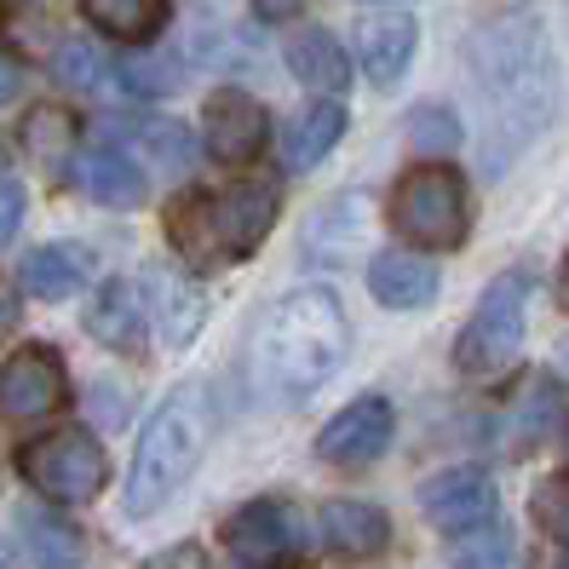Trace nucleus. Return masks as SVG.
<instances>
[{
  "instance_id": "f257e3e1",
  "label": "nucleus",
  "mask_w": 569,
  "mask_h": 569,
  "mask_svg": "<svg viewBox=\"0 0 569 569\" xmlns=\"http://www.w3.org/2000/svg\"><path fill=\"white\" fill-rule=\"evenodd\" d=\"M466 70L478 92V156L500 179L558 116V47L535 7L489 12L466 41Z\"/></svg>"
},
{
  "instance_id": "f03ea898",
  "label": "nucleus",
  "mask_w": 569,
  "mask_h": 569,
  "mask_svg": "<svg viewBox=\"0 0 569 569\" xmlns=\"http://www.w3.org/2000/svg\"><path fill=\"white\" fill-rule=\"evenodd\" d=\"M351 357V317L333 288H293L253 333V386L282 409H299Z\"/></svg>"
},
{
  "instance_id": "7ed1b4c3",
  "label": "nucleus",
  "mask_w": 569,
  "mask_h": 569,
  "mask_svg": "<svg viewBox=\"0 0 569 569\" xmlns=\"http://www.w3.org/2000/svg\"><path fill=\"white\" fill-rule=\"evenodd\" d=\"M277 213H282L277 184H259V179L190 190L167 208V248L179 253L184 271H224V264H242L259 253Z\"/></svg>"
},
{
  "instance_id": "20e7f679",
  "label": "nucleus",
  "mask_w": 569,
  "mask_h": 569,
  "mask_svg": "<svg viewBox=\"0 0 569 569\" xmlns=\"http://www.w3.org/2000/svg\"><path fill=\"white\" fill-rule=\"evenodd\" d=\"M202 449H208V403H202V391L179 386L144 420V438H139L132 466H127L121 512L127 518H156L167 500L190 483L196 466H202Z\"/></svg>"
},
{
  "instance_id": "39448f33",
  "label": "nucleus",
  "mask_w": 569,
  "mask_h": 569,
  "mask_svg": "<svg viewBox=\"0 0 569 569\" xmlns=\"http://www.w3.org/2000/svg\"><path fill=\"white\" fill-rule=\"evenodd\" d=\"M386 219L415 253H455L472 237V196L466 173L449 161H415L386 196Z\"/></svg>"
},
{
  "instance_id": "423d86ee",
  "label": "nucleus",
  "mask_w": 569,
  "mask_h": 569,
  "mask_svg": "<svg viewBox=\"0 0 569 569\" xmlns=\"http://www.w3.org/2000/svg\"><path fill=\"white\" fill-rule=\"evenodd\" d=\"M18 472L36 495H47L52 507H87L110 478V455L87 426H58L47 438H29L18 449Z\"/></svg>"
},
{
  "instance_id": "0eeeda50",
  "label": "nucleus",
  "mask_w": 569,
  "mask_h": 569,
  "mask_svg": "<svg viewBox=\"0 0 569 569\" xmlns=\"http://www.w3.org/2000/svg\"><path fill=\"white\" fill-rule=\"evenodd\" d=\"M523 322H529V271H500L483 293L472 322L455 340V368L472 380H489L500 368H512V357L523 351Z\"/></svg>"
},
{
  "instance_id": "6e6552de",
  "label": "nucleus",
  "mask_w": 569,
  "mask_h": 569,
  "mask_svg": "<svg viewBox=\"0 0 569 569\" xmlns=\"http://www.w3.org/2000/svg\"><path fill=\"white\" fill-rule=\"evenodd\" d=\"M224 547L248 569H293L306 563V518L277 495H259L224 518Z\"/></svg>"
},
{
  "instance_id": "1a4fd4ad",
  "label": "nucleus",
  "mask_w": 569,
  "mask_h": 569,
  "mask_svg": "<svg viewBox=\"0 0 569 569\" xmlns=\"http://www.w3.org/2000/svg\"><path fill=\"white\" fill-rule=\"evenodd\" d=\"M202 144L219 167H253L271 144V116L242 87H213L202 104Z\"/></svg>"
},
{
  "instance_id": "9d476101",
  "label": "nucleus",
  "mask_w": 569,
  "mask_h": 569,
  "mask_svg": "<svg viewBox=\"0 0 569 569\" xmlns=\"http://www.w3.org/2000/svg\"><path fill=\"white\" fill-rule=\"evenodd\" d=\"M70 403V368L52 346H18L0 362V415L7 420H47Z\"/></svg>"
},
{
  "instance_id": "9b49d317",
  "label": "nucleus",
  "mask_w": 569,
  "mask_h": 569,
  "mask_svg": "<svg viewBox=\"0 0 569 569\" xmlns=\"http://www.w3.org/2000/svg\"><path fill=\"white\" fill-rule=\"evenodd\" d=\"M391 431H397V409L386 403L380 391H362V397H351L340 415H328V426L317 431V460L346 466V472L375 466L391 449Z\"/></svg>"
},
{
  "instance_id": "f8f14e48",
  "label": "nucleus",
  "mask_w": 569,
  "mask_h": 569,
  "mask_svg": "<svg viewBox=\"0 0 569 569\" xmlns=\"http://www.w3.org/2000/svg\"><path fill=\"white\" fill-rule=\"evenodd\" d=\"M495 507H500V495H495V478L483 466H449V472L420 483V512L443 535H466L478 523H495Z\"/></svg>"
},
{
  "instance_id": "ddd939ff",
  "label": "nucleus",
  "mask_w": 569,
  "mask_h": 569,
  "mask_svg": "<svg viewBox=\"0 0 569 569\" xmlns=\"http://www.w3.org/2000/svg\"><path fill=\"white\" fill-rule=\"evenodd\" d=\"M368 230H375V202L362 190H340L306 219V259L311 264H351L368 253Z\"/></svg>"
},
{
  "instance_id": "4468645a",
  "label": "nucleus",
  "mask_w": 569,
  "mask_h": 569,
  "mask_svg": "<svg viewBox=\"0 0 569 569\" xmlns=\"http://www.w3.org/2000/svg\"><path fill=\"white\" fill-rule=\"evenodd\" d=\"M415 52H420V23L409 12H375V18L357 23V63L380 92H391L409 76Z\"/></svg>"
},
{
  "instance_id": "2eb2a0df",
  "label": "nucleus",
  "mask_w": 569,
  "mask_h": 569,
  "mask_svg": "<svg viewBox=\"0 0 569 569\" xmlns=\"http://www.w3.org/2000/svg\"><path fill=\"white\" fill-rule=\"evenodd\" d=\"M438 288H443V277L426 253L386 248V253L368 259V293H375V306H386V311H420L438 299Z\"/></svg>"
},
{
  "instance_id": "dca6fc26",
  "label": "nucleus",
  "mask_w": 569,
  "mask_h": 569,
  "mask_svg": "<svg viewBox=\"0 0 569 569\" xmlns=\"http://www.w3.org/2000/svg\"><path fill=\"white\" fill-rule=\"evenodd\" d=\"M317 529H322V547L346 563H368L391 547V518L375 500H328Z\"/></svg>"
},
{
  "instance_id": "f3484780",
  "label": "nucleus",
  "mask_w": 569,
  "mask_h": 569,
  "mask_svg": "<svg viewBox=\"0 0 569 569\" xmlns=\"http://www.w3.org/2000/svg\"><path fill=\"white\" fill-rule=\"evenodd\" d=\"M76 184L92 196L98 208H139L144 202V190H150V179H144V167L132 161L121 144H87V150H76Z\"/></svg>"
},
{
  "instance_id": "a211bd4d",
  "label": "nucleus",
  "mask_w": 569,
  "mask_h": 569,
  "mask_svg": "<svg viewBox=\"0 0 569 569\" xmlns=\"http://www.w3.org/2000/svg\"><path fill=\"white\" fill-rule=\"evenodd\" d=\"M87 333L116 357H139L144 351V288L127 277H110L87 306Z\"/></svg>"
},
{
  "instance_id": "6ab92c4d",
  "label": "nucleus",
  "mask_w": 569,
  "mask_h": 569,
  "mask_svg": "<svg viewBox=\"0 0 569 569\" xmlns=\"http://www.w3.org/2000/svg\"><path fill=\"white\" fill-rule=\"evenodd\" d=\"M282 58H288L293 81L311 87V92H322V98H340V92L351 87V52L333 41L328 29H317V23L293 29L288 47H282Z\"/></svg>"
},
{
  "instance_id": "aec40b11",
  "label": "nucleus",
  "mask_w": 569,
  "mask_h": 569,
  "mask_svg": "<svg viewBox=\"0 0 569 569\" xmlns=\"http://www.w3.org/2000/svg\"><path fill=\"white\" fill-rule=\"evenodd\" d=\"M346 127H351V121H346L340 98H322V92H317L311 104L282 127V156H288V167H293V173H311V167L328 161V150L346 139Z\"/></svg>"
},
{
  "instance_id": "412c9836",
  "label": "nucleus",
  "mask_w": 569,
  "mask_h": 569,
  "mask_svg": "<svg viewBox=\"0 0 569 569\" xmlns=\"http://www.w3.org/2000/svg\"><path fill=\"white\" fill-rule=\"evenodd\" d=\"M81 18L121 47H156L173 23V0H81Z\"/></svg>"
},
{
  "instance_id": "4be33fe9",
  "label": "nucleus",
  "mask_w": 569,
  "mask_h": 569,
  "mask_svg": "<svg viewBox=\"0 0 569 569\" xmlns=\"http://www.w3.org/2000/svg\"><path fill=\"white\" fill-rule=\"evenodd\" d=\"M110 144H132L139 150L132 161L150 167V173H190L196 167V139L179 121H116Z\"/></svg>"
},
{
  "instance_id": "5701e85b",
  "label": "nucleus",
  "mask_w": 569,
  "mask_h": 569,
  "mask_svg": "<svg viewBox=\"0 0 569 569\" xmlns=\"http://www.w3.org/2000/svg\"><path fill=\"white\" fill-rule=\"evenodd\" d=\"M150 293H156V317H161V340L184 351L196 333L208 322V293L190 282V271H156L150 277Z\"/></svg>"
},
{
  "instance_id": "b1692460",
  "label": "nucleus",
  "mask_w": 569,
  "mask_h": 569,
  "mask_svg": "<svg viewBox=\"0 0 569 569\" xmlns=\"http://www.w3.org/2000/svg\"><path fill=\"white\" fill-rule=\"evenodd\" d=\"M23 150H29V161H36L41 173L63 179V173L76 167V150H81L76 116L58 110V104H36V110L23 116Z\"/></svg>"
},
{
  "instance_id": "393cba45",
  "label": "nucleus",
  "mask_w": 569,
  "mask_h": 569,
  "mask_svg": "<svg viewBox=\"0 0 569 569\" xmlns=\"http://www.w3.org/2000/svg\"><path fill=\"white\" fill-rule=\"evenodd\" d=\"M87 248L76 242H47V248H29L23 264H18V282L23 293H36V299H70L81 282H87Z\"/></svg>"
},
{
  "instance_id": "a878e982",
  "label": "nucleus",
  "mask_w": 569,
  "mask_h": 569,
  "mask_svg": "<svg viewBox=\"0 0 569 569\" xmlns=\"http://www.w3.org/2000/svg\"><path fill=\"white\" fill-rule=\"evenodd\" d=\"M18 535L36 569H76L81 563V529L70 518H58L52 507H18Z\"/></svg>"
},
{
  "instance_id": "bb28decb",
  "label": "nucleus",
  "mask_w": 569,
  "mask_h": 569,
  "mask_svg": "<svg viewBox=\"0 0 569 569\" xmlns=\"http://www.w3.org/2000/svg\"><path fill=\"white\" fill-rule=\"evenodd\" d=\"M0 47H12L18 58H52L58 47V23L36 0H7L0 7Z\"/></svg>"
},
{
  "instance_id": "cd10ccee",
  "label": "nucleus",
  "mask_w": 569,
  "mask_h": 569,
  "mask_svg": "<svg viewBox=\"0 0 569 569\" xmlns=\"http://www.w3.org/2000/svg\"><path fill=\"white\" fill-rule=\"evenodd\" d=\"M512 529L507 523H478L466 535H449V569H512Z\"/></svg>"
},
{
  "instance_id": "c85d7f7f",
  "label": "nucleus",
  "mask_w": 569,
  "mask_h": 569,
  "mask_svg": "<svg viewBox=\"0 0 569 569\" xmlns=\"http://www.w3.org/2000/svg\"><path fill=\"white\" fill-rule=\"evenodd\" d=\"M552 420H558V386L552 380H535L523 391V403H512V431H507L512 455H529L552 431Z\"/></svg>"
},
{
  "instance_id": "c756f323",
  "label": "nucleus",
  "mask_w": 569,
  "mask_h": 569,
  "mask_svg": "<svg viewBox=\"0 0 569 569\" xmlns=\"http://www.w3.org/2000/svg\"><path fill=\"white\" fill-rule=\"evenodd\" d=\"M460 139H466V127H460V116L449 110V104H415L409 110V144L420 150V156H455L460 150Z\"/></svg>"
},
{
  "instance_id": "7c9ffc66",
  "label": "nucleus",
  "mask_w": 569,
  "mask_h": 569,
  "mask_svg": "<svg viewBox=\"0 0 569 569\" xmlns=\"http://www.w3.org/2000/svg\"><path fill=\"white\" fill-rule=\"evenodd\" d=\"M52 63H58V81L76 87V92H104L110 87V58L98 52V41H58L52 47Z\"/></svg>"
},
{
  "instance_id": "2f4dec72",
  "label": "nucleus",
  "mask_w": 569,
  "mask_h": 569,
  "mask_svg": "<svg viewBox=\"0 0 569 569\" xmlns=\"http://www.w3.org/2000/svg\"><path fill=\"white\" fill-rule=\"evenodd\" d=\"M179 76H184L179 58H161L156 47H144V58H127L121 63V81L139 92V98H167V92L179 87Z\"/></svg>"
},
{
  "instance_id": "473e14b6",
  "label": "nucleus",
  "mask_w": 569,
  "mask_h": 569,
  "mask_svg": "<svg viewBox=\"0 0 569 569\" xmlns=\"http://www.w3.org/2000/svg\"><path fill=\"white\" fill-rule=\"evenodd\" d=\"M535 518H541V529L552 535V541L569 547V478H547L541 489H535Z\"/></svg>"
},
{
  "instance_id": "72a5a7b5",
  "label": "nucleus",
  "mask_w": 569,
  "mask_h": 569,
  "mask_svg": "<svg viewBox=\"0 0 569 569\" xmlns=\"http://www.w3.org/2000/svg\"><path fill=\"white\" fill-rule=\"evenodd\" d=\"M23 208H29V196H23V184H18V179H7V173H0V248H7V242L18 237V224H23Z\"/></svg>"
},
{
  "instance_id": "f704fd0d",
  "label": "nucleus",
  "mask_w": 569,
  "mask_h": 569,
  "mask_svg": "<svg viewBox=\"0 0 569 569\" xmlns=\"http://www.w3.org/2000/svg\"><path fill=\"white\" fill-rule=\"evenodd\" d=\"M144 569H208V558L196 552V547H173V552H161V558H150Z\"/></svg>"
},
{
  "instance_id": "c9c22d12",
  "label": "nucleus",
  "mask_w": 569,
  "mask_h": 569,
  "mask_svg": "<svg viewBox=\"0 0 569 569\" xmlns=\"http://www.w3.org/2000/svg\"><path fill=\"white\" fill-rule=\"evenodd\" d=\"M253 12L264 23H288V18H299V0H253Z\"/></svg>"
},
{
  "instance_id": "e433bc0d",
  "label": "nucleus",
  "mask_w": 569,
  "mask_h": 569,
  "mask_svg": "<svg viewBox=\"0 0 569 569\" xmlns=\"http://www.w3.org/2000/svg\"><path fill=\"white\" fill-rule=\"evenodd\" d=\"M18 87H23V76H18V63H12V58H0V110H7L12 98H18Z\"/></svg>"
},
{
  "instance_id": "4c0bfd02",
  "label": "nucleus",
  "mask_w": 569,
  "mask_h": 569,
  "mask_svg": "<svg viewBox=\"0 0 569 569\" xmlns=\"http://www.w3.org/2000/svg\"><path fill=\"white\" fill-rule=\"evenodd\" d=\"M12 322H18V293H12L7 282H0V333H7Z\"/></svg>"
},
{
  "instance_id": "58836bf2",
  "label": "nucleus",
  "mask_w": 569,
  "mask_h": 569,
  "mask_svg": "<svg viewBox=\"0 0 569 569\" xmlns=\"http://www.w3.org/2000/svg\"><path fill=\"white\" fill-rule=\"evenodd\" d=\"M558 288H563V299H569V259H563V271H558Z\"/></svg>"
},
{
  "instance_id": "ea45409f",
  "label": "nucleus",
  "mask_w": 569,
  "mask_h": 569,
  "mask_svg": "<svg viewBox=\"0 0 569 569\" xmlns=\"http://www.w3.org/2000/svg\"><path fill=\"white\" fill-rule=\"evenodd\" d=\"M0 569H12V563H7V547H0Z\"/></svg>"
},
{
  "instance_id": "a19ab883",
  "label": "nucleus",
  "mask_w": 569,
  "mask_h": 569,
  "mask_svg": "<svg viewBox=\"0 0 569 569\" xmlns=\"http://www.w3.org/2000/svg\"><path fill=\"white\" fill-rule=\"evenodd\" d=\"M563 375H569V351H563Z\"/></svg>"
},
{
  "instance_id": "79ce46f5",
  "label": "nucleus",
  "mask_w": 569,
  "mask_h": 569,
  "mask_svg": "<svg viewBox=\"0 0 569 569\" xmlns=\"http://www.w3.org/2000/svg\"><path fill=\"white\" fill-rule=\"evenodd\" d=\"M563 449H569V426H563Z\"/></svg>"
},
{
  "instance_id": "37998d69",
  "label": "nucleus",
  "mask_w": 569,
  "mask_h": 569,
  "mask_svg": "<svg viewBox=\"0 0 569 569\" xmlns=\"http://www.w3.org/2000/svg\"><path fill=\"white\" fill-rule=\"evenodd\" d=\"M558 569H569V558H563V563H558Z\"/></svg>"
}]
</instances>
